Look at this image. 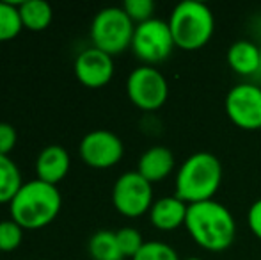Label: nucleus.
Masks as SVG:
<instances>
[{
    "label": "nucleus",
    "mask_w": 261,
    "mask_h": 260,
    "mask_svg": "<svg viewBox=\"0 0 261 260\" xmlns=\"http://www.w3.org/2000/svg\"><path fill=\"white\" fill-rule=\"evenodd\" d=\"M185 228L194 243L210 253L226 251L237 237V221L233 214L217 200L189 205Z\"/></svg>",
    "instance_id": "1"
},
{
    "label": "nucleus",
    "mask_w": 261,
    "mask_h": 260,
    "mask_svg": "<svg viewBox=\"0 0 261 260\" xmlns=\"http://www.w3.org/2000/svg\"><path fill=\"white\" fill-rule=\"evenodd\" d=\"M222 184V164L213 153L197 152L183 160L174 178V196L187 205L213 200Z\"/></svg>",
    "instance_id": "2"
},
{
    "label": "nucleus",
    "mask_w": 261,
    "mask_h": 260,
    "mask_svg": "<svg viewBox=\"0 0 261 260\" xmlns=\"http://www.w3.org/2000/svg\"><path fill=\"white\" fill-rule=\"evenodd\" d=\"M62 198L55 185L41 180L25 182L11 200V219L23 230H39L54 221L61 212Z\"/></svg>",
    "instance_id": "3"
},
{
    "label": "nucleus",
    "mask_w": 261,
    "mask_h": 260,
    "mask_svg": "<svg viewBox=\"0 0 261 260\" xmlns=\"http://www.w3.org/2000/svg\"><path fill=\"white\" fill-rule=\"evenodd\" d=\"M174 45L187 52L206 46L215 32V16L212 9L197 0L179 2L167 20Z\"/></svg>",
    "instance_id": "4"
},
{
    "label": "nucleus",
    "mask_w": 261,
    "mask_h": 260,
    "mask_svg": "<svg viewBox=\"0 0 261 260\" xmlns=\"http://www.w3.org/2000/svg\"><path fill=\"white\" fill-rule=\"evenodd\" d=\"M135 23L130 20L123 7H105L91 23V43L94 49L117 56L124 50L132 49Z\"/></svg>",
    "instance_id": "5"
},
{
    "label": "nucleus",
    "mask_w": 261,
    "mask_h": 260,
    "mask_svg": "<svg viewBox=\"0 0 261 260\" xmlns=\"http://www.w3.org/2000/svg\"><path fill=\"white\" fill-rule=\"evenodd\" d=\"M174 38L169 23L160 18H151L144 23L135 25L132 52L146 66L164 63L174 50Z\"/></svg>",
    "instance_id": "6"
},
{
    "label": "nucleus",
    "mask_w": 261,
    "mask_h": 260,
    "mask_svg": "<svg viewBox=\"0 0 261 260\" xmlns=\"http://www.w3.org/2000/svg\"><path fill=\"white\" fill-rule=\"evenodd\" d=\"M126 94L137 109L146 112L158 111L169 98L167 79L155 66H139L126 79Z\"/></svg>",
    "instance_id": "7"
},
{
    "label": "nucleus",
    "mask_w": 261,
    "mask_h": 260,
    "mask_svg": "<svg viewBox=\"0 0 261 260\" xmlns=\"http://www.w3.org/2000/svg\"><path fill=\"white\" fill-rule=\"evenodd\" d=\"M112 203L124 218H141L153 207V185L139 171H126L112 187Z\"/></svg>",
    "instance_id": "8"
},
{
    "label": "nucleus",
    "mask_w": 261,
    "mask_h": 260,
    "mask_svg": "<svg viewBox=\"0 0 261 260\" xmlns=\"http://www.w3.org/2000/svg\"><path fill=\"white\" fill-rule=\"evenodd\" d=\"M224 109L233 125L244 130L261 129V87L251 82L233 86L226 94Z\"/></svg>",
    "instance_id": "9"
},
{
    "label": "nucleus",
    "mask_w": 261,
    "mask_h": 260,
    "mask_svg": "<svg viewBox=\"0 0 261 260\" xmlns=\"http://www.w3.org/2000/svg\"><path fill=\"white\" fill-rule=\"evenodd\" d=\"M79 153L82 160L91 168L107 170L123 159L124 145L119 135L110 130H93L80 141Z\"/></svg>",
    "instance_id": "10"
},
{
    "label": "nucleus",
    "mask_w": 261,
    "mask_h": 260,
    "mask_svg": "<svg viewBox=\"0 0 261 260\" xmlns=\"http://www.w3.org/2000/svg\"><path fill=\"white\" fill-rule=\"evenodd\" d=\"M73 69H75L76 80L82 86L89 87V89H100L112 80L114 59L109 54L89 46L76 56Z\"/></svg>",
    "instance_id": "11"
},
{
    "label": "nucleus",
    "mask_w": 261,
    "mask_h": 260,
    "mask_svg": "<svg viewBox=\"0 0 261 260\" xmlns=\"http://www.w3.org/2000/svg\"><path fill=\"white\" fill-rule=\"evenodd\" d=\"M189 205L178 196L158 198L149 210V221L160 232H174L179 226H185Z\"/></svg>",
    "instance_id": "12"
},
{
    "label": "nucleus",
    "mask_w": 261,
    "mask_h": 260,
    "mask_svg": "<svg viewBox=\"0 0 261 260\" xmlns=\"http://www.w3.org/2000/svg\"><path fill=\"white\" fill-rule=\"evenodd\" d=\"M69 155L62 146L50 145L41 150L36 159V175L38 180L50 185H57L69 171Z\"/></svg>",
    "instance_id": "13"
},
{
    "label": "nucleus",
    "mask_w": 261,
    "mask_h": 260,
    "mask_svg": "<svg viewBox=\"0 0 261 260\" xmlns=\"http://www.w3.org/2000/svg\"><path fill=\"white\" fill-rule=\"evenodd\" d=\"M176 160L174 153L167 146H151L141 155L137 164V171L149 182H162L174 171Z\"/></svg>",
    "instance_id": "14"
},
{
    "label": "nucleus",
    "mask_w": 261,
    "mask_h": 260,
    "mask_svg": "<svg viewBox=\"0 0 261 260\" xmlns=\"http://www.w3.org/2000/svg\"><path fill=\"white\" fill-rule=\"evenodd\" d=\"M226 59L229 68L242 77H251L261 72L259 45L249 39H238L227 49Z\"/></svg>",
    "instance_id": "15"
},
{
    "label": "nucleus",
    "mask_w": 261,
    "mask_h": 260,
    "mask_svg": "<svg viewBox=\"0 0 261 260\" xmlns=\"http://www.w3.org/2000/svg\"><path fill=\"white\" fill-rule=\"evenodd\" d=\"M20 18L23 29L31 32H41L50 27L54 20V9L48 2L43 0H27L20 2Z\"/></svg>",
    "instance_id": "16"
},
{
    "label": "nucleus",
    "mask_w": 261,
    "mask_h": 260,
    "mask_svg": "<svg viewBox=\"0 0 261 260\" xmlns=\"http://www.w3.org/2000/svg\"><path fill=\"white\" fill-rule=\"evenodd\" d=\"M87 250L93 260H124L117 244L116 232L100 230L89 239Z\"/></svg>",
    "instance_id": "17"
},
{
    "label": "nucleus",
    "mask_w": 261,
    "mask_h": 260,
    "mask_svg": "<svg viewBox=\"0 0 261 260\" xmlns=\"http://www.w3.org/2000/svg\"><path fill=\"white\" fill-rule=\"evenodd\" d=\"M21 185V173L14 160L9 155H0V205L11 203Z\"/></svg>",
    "instance_id": "18"
},
{
    "label": "nucleus",
    "mask_w": 261,
    "mask_h": 260,
    "mask_svg": "<svg viewBox=\"0 0 261 260\" xmlns=\"http://www.w3.org/2000/svg\"><path fill=\"white\" fill-rule=\"evenodd\" d=\"M20 4L0 2V41H11L21 32Z\"/></svg>",
    "instance_id": "19"
},
{
    "label": "nucleus",
    "mask_w": 261,
    "mask_h": 260,
    "mask_svg": "<svg viewBox=\"0 0 261 260\" xmlns=\"http://www.w3.org/2000/svg\"><path fill=\"white\" fill-rule=\"evenodd\" d=\"M117 244H119V250L123 258H134L135 255L141 251V248L144 246V239H142V233L137 228H132V226H124V228L117 230L116 232Z\"/></svg>",
    "instance_id": "20"
},
{
    "label": "nucleus",
    "mask_w": 261,
    "mask_h": 260,
    "mask_svg": "<svg viewBox=\"0 0 261 260\" xmlns=\"http://www.w3.org/2000/svg\"><path fill=\"white\" fill-rule=\"evenodd\" d=\"M132 260H181L178 251L167 243L148 241Z\"/></svg>",
    "instance_id": "21"
},
{
    "label": "nucleus",
    "mask_w": 261,
    "mask_h": 260,
    "mask_svg": "<svg viewBox=\"0 0 261 260\" xmlns=\"http://www.w3.org/2000/svg\"><path fill=\"white\" fill-rule=\"evenodd\" d=\"M23 241V228L13 219L0 221V251H14Z\"/></svg>",
    "instance_id": "22"
},
{
    "label": "nucleus",
    "mask_w": 261,
    "mask_h": 260,
    "mask_svg": "<svg viewBox=\"0 0 261 260\" xmlns=\"http://www.w3.org/2000/svg\"><path fill=\"white\" fill-rule=\"evenodd\" d=\"M123 9L135 25L144 23V21L155 18L153 16V13H155V2L153 0H126L123 4Z\"/></svg>",
    "instance_id": "23"
},
{
    "label": "nucleus",
    "mask_w": 261,
    "mask_h": 260,
    "mask_svg": "<svg viewBox=\"0 0 261 260\" xmlns=\"http://www.w3.org/2000/svg\"><path fill=\"white\" fill-rule=\"evenodd\" d=\"M18 141V134L13 125L0 123V155H9Z\"/></svg>",
    "instance_id": "24"
},
{
    "label": "nucleus",
    "mask_w": 261,
    "mask_h": 260,
    "mask_svg": "<svg viewBox=\"0 0 261 260\" xmlns=\"http://www.w3.org/2000/svg\"><path fill=\"white\" fill-rule=\"evenodd\" d=\"M247 225H249V230L252 232V235L261 241V198L256 200L254 203L249 207Z\"/></svg>",
    "instance_id": "25"
},
{
    "label": "nucleus",
    "mask_w": 261,
    "mask_h": 260,
    "mask_svg": "<svg viewBox=\"0 0 261 260\" xmlns=\"http://www.w3.org/2000/svg\"><path fill=\"white\" fill-rule=\"evenodd\" d=\"M185 260H204V258H199V257H189V258H185Z\"/></svg>",
    "instance_id": "26"
},
{
    "label": "nucleus",
    "mask_w": 261,
    "mask_h": 260,
    "mask_svg": "<svg viewBox=\"0 0 261 260\" xmlns=\"http://www.w3.org/2000/svg\"><path fill=\"white\" fill-rule=\"evenodd\" d=\"M259 59H261V45H259Z\"/></svg>",
    "instance_id": "27"
},
{
    "label": "nucleus",
    "mask_w": 261,
    "mask_h": 260,
    "mask_svg": "<svg viewBox=\"0 0 261 260\" xmlns=\"http://www.w3.org/2000/svg\"><path fill=\"white\" fill-rule=\"evenodd\" d=\"M0 253H2V251H0Z\"/></svg>",
    "instance_id": "28"
}]
</instances>
